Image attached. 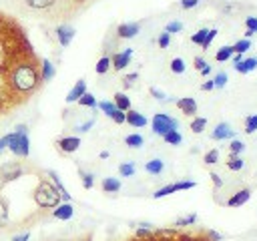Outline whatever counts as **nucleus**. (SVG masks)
Returning <instances> with one entry per match:
<instances>
[{"label": "nucleus", "mask_w": 257, "mask_h": 241, "mask_svg": "<svg viewBox=\"0 0 257 241\" xmlns=\"http://www.w3.org/2000/svg\"><path fill=\"white\" fill-rule=\"evenodd\" d=\"M42 78H40V66L38 60L34 56V52H26L22 56H18L6 76H4V86L10 90V94L16 100H22L26 96H30L38 86H40Z\"/></svg>", "instance_id": "nucleus-1"}, {"label": "nucleus", "mask_w": 257, "mask_h": 241, "mask_svg": "<svg viewBox=\"0 0 257 241\" xmlns=\"http://www.w3.org/2000/svg\"><path fill=\"white\" fill-rule=\"evenodd\" d=\"M60 201H62V197H60L58 189L48 179H40V183L34 189V203L40 209H54Z\"/></svg>", "instance_id": "nucleus-2"}, {"label": "nucleus", "mask_w": 257, "mask_h": 241, "mask_svg": "<svg viewBox=\"0 0 257 241\" xmlns=\"http://www.w3.org/2000/svg\"><path fill=\"white\" fill-rule=\"evenodd\" d=\"M8 151L14 157L26 159L30 155V139H28V127L26 125H18L12 133H10V145Z\"/></svg>", "instance_id": "nucleus-3"}, {"label": "nucleus", "mask_w": 257, "mask_h": 241, "mask_svg": "<svg viewBox=\"0 0 257 241\" xmlns=\"http://www.w3.org/2000/svg\"><path fill=\"white\" fill-rule=\"evenodd\" d=\"M177 127H179L177 118L169 116L167 112H155V116H153V120H151V129H153V133L159 135V137L167 135L169 131H175Z\"/></svg>", "instance_id": "nucleus-4"}, {"label": "nucleus", "mask_w": 257, "mask_h": 241, "mask_svg": "<svg viewBox=\"0 0 257 241\" xmlns=\"http://www.w3.org/2000/svg\"><path fill=\"white\" fill-rule=\"evenodd\" d=\"M195 185H197V183H195V181H189V179L177 181V183H169V185L157 189V191L153 193V199H163V197H169V195H173V193H177V191H189V189H193Z\"/></svg>", "instance_id": "nucleus-5"}, {"label": "nucleus", "mask_w": 257, "mask_h": 241, "mask_svg": "<svg viewBox=\"0 0 257 241\" xmlns=\"http://www.w3.org/2000/svg\"><path fill=\"white\" fill-rule=\"evenodd\" d=\"M22 175H24V169H22L20 163H16V161L4 163V165L0 167V185H8V183L16 181V179L22 177Z\"/></svg>", "instance_id": "nucleus-6"}, {"label": "nucleus", "mask_w": 257, "mask_h": 241, "mask_svg": "<svg viewBox=\"0 0 257 241\" xmlns=\"http://www.w3.org/2000/svg\"><path fill=\"white\" fill-rule=\"evenodd\" d=\"M131 58H133V48H124V50L112 54V58H110V66H112L114 70H122V68L128 66Z\"/></svg>", "instance_id": "nucleus-7"}, {"label": "nucleus", "mask_w": 257, "mask_h": 241, "mask_svg": "<svg viewBox=\"0 0 257 241\" xmlns=\"http://www.w3.org/2000/svg\"><path fill=\"white\" fill-rule=\"evenodd\" d=\"M175 104H177V108H179L183 114H187V116H195V114H197V100H195L193 96H181V98L175 100Z\"/></svg>", "instance_id": "nucleus-8"}, {"label": "nucleus", "mask_w": 257, "mask_h": 241, "mask_svg": "<svg viewBox=\"0 0 257 241\" xmlns=\"http://www.w3.org/2000/svg\"><path fill=\"white\" fill-rule=\"evenodd\" d=\"M72 215H74V207H72V203H68V201L58 203V205L52 209V217H54L56 221H68V219H72Z\"/></svg>", "instance_id": "nucleus-9"}, {"label": "nucleus", "mask_w": 257, "mask_h": 241, "mask_svg": "<svg viewBox=\"0 0 257 241\" xmlns=\"http://www.w3.org/2000/svg\"><path fill=\"white\" fill-rule=\"evenodd\" d=\"M56 38H58V44H60L62 48H66V46L72 42V38H74V28H72L70 24H60V26H56Z\"/></svg>", "instance_id": "nucleus-10"}, {"label": "nucleus", "mask_w": 257, "mask_h": 241, "mask_svg": "<svg viewBox=\"0 0 257 241\" xmlns=\"http://www.w3.org/2000/svg\"><path fill=\"white\" fill-rule=\"evenodd\" d=\"M233 137H235V131L231 129L229 123H219L213 129V133H211V139L213 141H227V139H233Z\"/></svg>", "instance_id": "nucleus-11"}, {"label": "nucleus", "mask_w": 257, "mask_h": 241, "mask_svg": "<svg viewBox=\"0 0 257 241\" xmlns=\"http://www.w3.org/2000/svg\"><path fill=\"white\" fill-rule=\"evenodd\" d=\"M141 32V24L139 22H124V24H120L118 28H116V36L118 38H135L137 34Z\"/></svg>", "instance_id": "nucleus-12"}, {"label": "nucleus", "mask_w": 257, "mask_h": 241, "mask_svg": "<svg viewBox=\"0 0 257 241\" xmlns=\"http://www.w3.org/2000/svg\"><path fill=\"white\" fill-rule=\"evenodd\" d=\"M56 145H58V149H60L62 153H74V151H78V147H80V139L74 137V135H70V137L58 139Z\"/></svg>", "instance_id": "nucleus-13"}, {"label": "nucleus", "mask_w": 257, "mask_h": 241, "mask_svg": "<svg viewBox=\"0 0 257 241\" xmlns=\"http://www.w3.org/2000/svg\"><path fill=\"white\" fill-rule=\"evenodd\" d=\"M249 199H251V191H249V189H239V191H235V193L227 199V205H229V207H241V205H245Z\"/></svg>", "instance_id": "nucleus-14"}, {"label": "nucleus", "mask_w": 257, "mask_h": 241, "mask_svg": "<svg viewBox=\"0 0 257 241\" xmlns=\"http://www.w3.org/2000/svg\"><path fill=\"white\" fill-rule=\"evenodd\" d=\"M124 116H126V118H124V123H128V125H131V127H135V129H141V127H145V125L149 123V120H147V116H145L143 112L133 110V108H131V110H126V112H124Z\"/></svg>", "instance_id": "nucleus-15"}, {"label": "nucleus", "mask_w": 257, "mask_h": 241, "mask_svg": "<svg viewBox=\"0 0 257 241\" xmlns=\"http://www.w3.org/2000/svg\"><path fill=\"white\" fill-rule=\"evenodd\" d=\"M84 92H86V80L80 78V80H76L74 86L68 90V94H66V102H76Z\"/></svg>", "instance_id": "nucleus-16"}, {"label": "nucleus", "mask_w": 257, "mask_h": 241, "mask_svg": "<svg viewBox=\"0 0 257 241\" xmlns=\"http://www.w3.org/2000/svg\"><path fill=\"white\" fill-rule=\"evenodd\" d=\"M38 66H40V78H42V82H48V80H52V78H54L56 68H54V64H52L48 58H42Z\"/></svg>", "instance_id": "nucleus-17"}, {"label": "nucleus", "mask_w": 257, "mask_h": 241, "mask_svg": "<svg viewBox=\"0 0 257 241\" xmlns=\"http://www.w3.org/2000/svg\"><path fill=\"white\" fill-rule=\"evenodd\" d=\"M14 102H18V100L10 94V90H8L6 86H0V114H2L6 108H10Z\"/></svg>", "instance_id": "nucleus-18"}, {"label": "nucleus", "mask_w": 257, "mask_h": 241, "mask_svg": "<svg viewBox=\"0 0 257 241\" xmlns=\"http://www.w3.org/2000/svg\"><path fill=\"white\" fill-rule=\"evenodd\" d=\"M100 187H102L104 193H118L120 191V181L116 177H104Z\"/></svg>", "instance_id": "nucleus-19"}, {"label": "nucleus", "mask_w": 257, "mask_h": 241, "mask_svg": "<svg viewBox=\"0 0 257 241\" xmlns=\"http://www.w3.org/2000/svg\"><path fill=\"white\" fill-rule=\"evenodd\" d=\"M233 66H235L237 72L247 74V72H251V70L257 68V58H243L241 62H237V64H233Z\"/></svg>", "instance_id": "nucleus-20"}, {"label": "nucleus", "mask_w": 257, "mask_h": 241, "mask_svg": "<svg viewBox=\"0 0 257 241\" xmlns=\"http://www.w3.org/2000/svg\"><path fill=\"white\" fill-rule=\"evenodd\" d=\"M112 102H114V106H116L118 110H122V112L131 110V98H128L124 92H114V98H112Z\"/></svg>", "instance_id": "nucleus-21"}, {"label": "nucleus", "mask_w": 257, "mask_h": 241, "mask_svg": "<svg viewBox=\"0 0 257 241\" xmlns=\"http://www.w3.org/2000/svg\"><path fill=\"white\" fill-rule=\"evenodd\" d=\"M145 171L151 173V175H161L165 171V163L161 159H151L145 163Z\"/></svg>", "instance_id": "nucleus-22"}, {"label": "nucleus", "mask_w": 257, "mask_h": 241, "mask_svg": "<svg viewBox=\"0 0 257 241\" xmlns=\"http://www.w3.org/2000/svg\"><path fill=\"white\" fill-rule=\"evenodd\" d=\"M8 217H10V203L6 197L0 195V227H6Z\"/></svg>", "instance_id": "nucleus-23"}, {"label": "nucleus", "mask_w": 257, "mask_h": 241, "mask_svg": "<svg viewBox=\"0 0 257 241\" xmlns=\"http://www.w3.org/2000/svg\"><path fill=\"white\" fill-rule=\"evenodd\" d=\"M233 54H235V52H233V46H231V44H225V46H221V48L215 52V60H217V62H227V60H231Z\"/></svg>", "instance_id": "nucleus-24"}, {"label": "nucleus", "mask_w": 257, "mask_h": 241, "mask_svg": "<svg viewBox=\"0 0 257 241\" xmlns=\"http://www.w3.org/2000/svg\"><path fill=\"white\" fill-rule=\"evenodd\" d=\"M58 0H24V4L32 10H44V8H50L54 6Z\"/></svg>", "instance_id": "nucleus-25"}, {"label": "nucleus", "mask_w": 257, "mask_h": 241, "mask_svg": "<svg viewBox=\"0 0 257 241\" xmlns=\"http://www.w3.org/2000/svg\"><path fill=\"white\" fill-rule=\"evenodd\" d=\"M96 106H98V108H100L108 118H112V116H114V112L118 110V108L114 106V102H112V100H100V102H96Z\"/></svg>", "instance_id": "nucleus-26"}, {"label": "nucleus", "mask_w": 257, "mask_h": 241, "mask_svg": "<svg viewBox=\"0 0 257 241\" xmlns=\"http://www.w3.org/2000/svg\"><path fill=\"white\" fill-rule=\"evenodd\" d=\"M143 143H145V139L139 133H131L124 137V145H128L131 149H139V147H143Z\"/></svg>", "instance_id": "nucleus-27"}, {"label": "nucleus", "mask_w": 257, "mask_h": 241, "mask_svg": "<svg viewBox=\"0 0 257 241\" xmlns=\"http://www.w3.org/2000/svg\"><path fill=\"white\" fill-rule=\"evenodd\" d=\"M243 167H245V161L241 159V155H229V161H227L229 171H241Z\"/></svg>", "instance_id": "nucleus-28"}, {"label": "nucleus", "mask_w": 257, "mask_h": 241, "mask_svg": "<svg viewBox=\"0 0 257 241\" xmlns=\"http://www.w3.org/2000/svg\"><path fill=\"white\" fill-rule=\"evenodd\" d=\"M76 102H78L80 106H86V108H96V96H94V94H90L88 90H86V92H84Z\"/></svg>", "instance_id": "nucleus-29"}, {"label": "nucleus", "mask_w": 257, "mask_h": 241, "mask_svg": "<svg viewBox=\"0 0 257 241\" xmlns=\"http://www.w3.org/2000/svg\"><path fill=\"white\" fill-rule=\"evenodd\" d=\"M163 141H165L167 145H181V143H183V135L175 129V131H169L167 135H163Z\"/></svg>", "instance_id": "nucleus-30"}, {"label": "nucleus", "mask_w": 257, "mask_h": 241, "mask_svg": "<svg viewBox=\"0 0 257 241\" xmlns=\"http://www.w3.org/2000/svg\"><path fill=\"white\" fill-rule=\"evenodd\" d=\"M197 223V213H191V215H185V217H179V219H175V227L179 229V227H189V225H195Z\"/></svg>", "instance_id": "nucleus-31"}, {"label": "nucleus", "mask_w": 257, "mask_h": 241, "mask_svg": "<svg viewBox=\"0 0 257 241\" xmlns=\"http://www.w3.org/2000/svg\"><path fill=\"white\" fill-rule=\"evenodd\" d=\"M245 38H251L253 34H257V16H247L245 18Z\"/></svg>", "instance_id": "nucleus-32"}, {"label": "nucleus", "mask_w": 257, "mask_h": 241, "mask_svg": "<svg viewBox=\"0 0 257 241\" xmlns=\"http://www.w3.org/2000/svg\"><path fill=\"white\" fill-rule=\"evenodd\" d=\"M233 46V52L235 54H245L249 48H251V40L249 38H241V40H237L235 44H231Z\"/></svg>", "instance_id": "nucleus-33"}, {"label": "nucleus", "mask_w": 257, "mask_h": 241, "mask_svg": "<svg viewBox=\"0 0 257 241\" xmlns=\"http://www.w3.org/2000/svg\"><path fill=\"white\" fill-rule=\"evenodd\" d=\"M205 127H207V118L205 116H193V120H191V131L193 133H203L205 131Z\"/></svg>", "instance_id": "nucleus-34"}, {"label": "nucleus", "mask_w": 257, "mask_h": 241, "mask_svg": "<svg viewBox=\"0 0 257 241\" xmlns=\"http://www.w3.org/2000/svg\"><path fill=\"white\" fill-rule=\"evenodd\" d=\"M108 68H110V56H102V58H98V62H96V66H94L96 74H106Z\"/></svg>", "instance_id": "nucleus-35"}, {"label": "nucleus", "mask_w": 257, "mask_h": 241, "mask_svg": "<svg viewBox=\"0 0 257 241\" xmlns=\"http://www.w3.org/2000/svg\"><path fill=\"white\" fill-rule=\"evenodd\" d=\"M135 173H137L135 163H120V165H118V175H120V177H133Z\"/></svg>", "instance_id": "nucleus-36"}, {"label": "nucleus", "mask_w": 257, "mask_h": 241, "mask_svg": "<svg viewBox=\"0 0 257 241\" xmlns=\"http://www.w3.org/2000/svg\"><path fill=\"white\" fill-rule=\"evenodd\" d=\"M245 151V143L239 139H231L229 143V155H241Z\"/></svg>", "instance_id": "nucleus-37"}, {"label": "nucleus", "mask_w": 257, "mask_h": 241, "mask_svg": "<svg viewBox=\"0 0 257 241\" xmlns=\"http://www.w3.org/2000/svg\"><path fill=\"white\" fill-rule=\"evenodd\" d=\"M80 173V181H82V187L84 189H92L94 187V175L92 173H88V171H78Z\"/></svg>", "instance_id": "nucleus-38"}, {"label": "nucleus", "mask_w": 257, "mask_h": 241, "mask_svg": "<svg viewBox=\"0 0 257 241\" xmlns=\"http://www.w3.org/2000/svg\"><path fill=\"white\" fill-rule=\"evenodd\" d=\"M173 241H209L207 235H189V233H179Z\"/></svg>", "instance_id": "nucleus-39"}, {"label": "nucleus", "mask_w": 257, "mask_h": 241, "mask_svg": "<svg viewBox=\"0 0 257 241\" xmlns=\"http://www.w3.org/2000/svg\"><path fill=\"white\" fill-rule=\"evenodd\" d=\"M185 68H187V66H185V60H183V58L177 56V58L171 60V72H175V74H183Z\"/></svg>", "instance_id": "nucleus-40"}, {"label": "nucleus", "mask_w": 257, "mask_h": 241, "mask_svg": "<svg viewBox=\"0 0 257 241\" xmlns=\"http://www.w3.org/2000/svg\"><path fill=\"white\" fill-rule=\"evenodd\" d=\"M207 34H209V28H201V30H197V32H195V34L191 36V42H193V44H199V46H201V44L205 42Z\"/></svg>", "instance_id": "nucleus-41"}, {"label": "nucleus", "mask_w": 257, "mask_h": 241, "mask_svg": "<svg viewBox=\"0 0 257 241\" xmlns=\"http://www.w3.org/2000/svg\"><path fill=\"white\" fill-rule=\"evenodd\" d=\"M255 131H257V114H249V116L245 118V133L251 135V133H255Z\"/></svg>", "instance_id": "nucleus-42"}, {"label": "nucleus", "mask_w": 257, "mask_h": 241, "mask_svg": "<svg viewBox=\"0 0 257 241\" xmlns=\"http://www.w3.org/2000/svg\"><path fill=\"white\" fill-rule=\"evenodd\" d=\"M211 80H213L215 88H223V86L227 84V80H229V78H227V74H225V72H217V74H215Z\"/></svg>", "instance_id": "nucleus-43"}, {"label": "nucleus", "mask_w": 257, "mask_h": 241, "mask_svg": "<svg viewBox=\"0 0 257 241\" xmlns=\"http://www.w3.org/2000/svg\"><path fill=\"white\" fill-rule=\"evenodd\" d=\"M203 161H205L207 165H215V163L219 161V151H217V149L207 151V153H205V157H203Z\"/></svg>", "instance_id": "nucleus-44"}, {"label": "nucleus", "mask_w": 257, "mask_h": 241, "mask_svg": "<svg viewBox=\"0 0 257 241\" xmlns=\"http://www.w3.org/2000/svg\"><path fill=\"white\" fill-rule=\"evenodd\" d=\"M181 30H183V22H179V20H173V22H169L165 26V32H169V34H177Z\"/></svg>", "instance_id": "nucleus-45"}, {"label": "nucleus", "mask_w": 257, "mask_h": 241, "mask_svg": "<svg viewBox=\"0 0 257 241\" xmlns=\"http://www.w3.org/2000/svg\"><path fill=\"white\" fill-rule=\"evenodd\" d=\"M157 44H159V48H167V46L171 44V34L163 30V32L159 34V38H157Z\"/></svg>", "instance_id": "nucleus-46"}, {"label": "nucleus", "mask_w": 257, "mask_h": 241, "mask_svg": "<svg viewBox=\"0 0 257 241\" xmlns=\"http://www.w3.org/2000/svg\"><path fill=\"white\" fill-rule=\"evenodd\" d=\"M149 92H151V94H153L157 100H169V96H167L163 90H159L157 86H151V88H149Z\"/></svg>", "instance_id": "nucleus-47"}, {"label": "nucleus", "mask_w": 257, "mask_h": 241, "mask_svg": "<svg viewBox=\"0 0 257 241\" xmlns=\"http://www.w3.org/2000/svg\"><path fill=\"white\" fill-rule=\"evenodd\" d=\"M94 125V118H88V120H84V123H80V125H76V129L74 131H78V133H86V131H90V127Z\"/></svg>", "instance_id": "nucleus-48"}, {"label": "nucleus", "mask_w": 257, "mask_h": 241, "mask_svg": "<svg viewBox=\"0 0 257 241\" xmlns=\"http://www.w3.org/2000/svg\"><path fill=\"white\" fill-rule=\"evenodd\" d=\"M215 36H217V30H215V28H209V34H207V38H205V42H203L201 46H203V48H209L211 42L215 40Z\"/></svg>", "instance_id": "nucleus-49"}, {"label": "nucleus", "mask_w": 257, "mask_h": 241, "mask_svg": "<svg viewBox=\"0 0 257 241\" xmlns=\"http://www.w3.org/2000/svg\"><path fill=\"white\" fill-rule=\"evenodd\" d=\"M205 235H207L209 241H223V235H221L219 231H215V229H209Z\"/></svg>", "instance_id": "nucleus-50"}, {"label": "nucleus", "mask_w": 257, "mask_h": 241, "mask_svg": "<svg viewBox=\"0 0 257 241\" xmlns=\"http://www.w3.org/2000/svg\"><path fill=\"white\" fill-rule=\"evenodd\" d=\"M199 2H201V0H181L179 6H181L183 10H191V8H195Z\"/></svg>", "instance_id": "nucleus-51"}, {"label": "nucleus", "mask_w": 257, "mask_h": 241, "mask_svg": "<svg viewBox=\"0 0 257 241\" xmlns=\"http://www.w3.org/2000/svg\"><path fill=\"white\" fill-rule=\"evenodd\" d=\"M8 145H10V133H6L4 137H0V155L4 151H8Z\"/></svg>", "instance_id": "nucleus-52"}, {"label": "nucleus", "mask_w": 257, "mask_h": 241, "mask_svg": "<svg viewBox=\"0 0 257 241\" xmlns=\"http://www.w3.org/2000/svg\"><path fill=\"white\" fill-rule=\"evenodd\" d=\"M137 78H139V74H137V72H131V74H126V76L122 78V84L128 88V86H133V82H135Z\"/></svg>", "instance_id": "nucleus-53"}, {"label": "nucleus", "mask_w": 257, "mask_h": 241, "mask_svg": "<svg viewBox=\"0 0 257 241\" xmlns=\"http://www.w3.org/2000/svg\"><path fill=\"white\" fill-rule=\"evenodd\" d=\"M193 66H195L197 70H203V68L207 66V60H205L203 56H195V60H193Z\"/></svg>", "instance_id": "nucleus-54"}, {"label": "nucleus", "mask_w": 257, "mask_h": 241, "mask_svg": "<svg viewBox=\"0 0 257 241\" xmlns=\"http://www.w3.org/2000/svg\"><path fill=\"white\" fill-rule=\"evenodd\" d=\"M12 241H30V231H22V233H16L12 237Z\"/></svg>", "instance_id": "nucleus-55"}, {"label": "nucleus", "mask_w": 257, "mask_h": 241, "mask_svg": "<svg viewBox=\"0 0 257 241\" xmlns=\"http://www.w3.org/2000/svg\"><path fill=\"white\" fill-rule=\"evenodd\" d=\"M124 118H126V116H124V112H122V110H116V112H114V116H112V120H114L116 125H124Z\"/></svg>", "instance_id": "nucleus-56"}, {"label": "nucleus", "mask_w": 257, "mask_h": 241, "mask_svg": "<svg viewBox=\"0 0 257 241\" xmlns=\"http://www.w3.org/2000/svg\"><path fill=\"white\" fill-rule=\"evenodd\" d=\"M209 177H211V181H213V185H215L217 189H221V187H223V179H221L217 173H211Z\"/></svg>", "instance_id": "nucleus-57"}, {"label": "nucleus", "mask_w": 257, "mask_h": 241, "mask_svg": "<svg viewBox=\"0 0 257 241\" xmlns=\"http://www.w3.org/2000/svg\"><path fill=\"white\" fill-rule=\"evenodd\" d=\"M215 88V84H213V80H205L203 84H201V90H213Z\"/></svg>", "instance_id": "nucleus-58"}, {"label": "nucleus", "mask_w": 257, "mask_h": 241, "mask_svg": "<svg viewBox=\"0 0 257 241\" xmlns=\"http://www.w3.org/2000/svg\"><path fill=\"white\" fill-rule=\"evenodd\" d=\"M199 72H201L203 76H207V74H211V64H207V66H205L203 70H199Z\"/></svg>", "instance_id": "nucleus-59"}, {"label": "nucleus", "mask_w": 257, "mask_h": 241, "mask_svg": "<svg viewBox=\"0 0 257 241\" xmlns=\"http://www.w3.org/2000/svg\"><path fill=\"white\" fill-rule=\"evenodd\" d=\"M231 58H233V62L237 64V62H241V60H243V54H233Z\"/></svg>", "instance_id": "nucleus-60"}, {"label": "nucleus", "mask_w": 257, "mask_h": 241, "mask_svg": "<svg viewBox=\"0 0 257 241\" xmlns=\"http://www.w3.org/2000/svg\"><path fill=\"white\" fill-rule=\"evenodd\" d=\"M98 157H100V159H108V151H100Z\"/></svg>", "instance_id": "nucleus-61"}, {"label": "nucleus", "mask_w": 257, "mask_h": 241, "mask_svg": "<svg viewBox=\"0 0 257 241\" xmlns=\"http://www.w3.org/2000/svg\"><path fill=\"white\" fill-rule=\"evenodd\" d=\"M78 241H92V237H90V235H86V237H82V239H78Z\"/></svg>", "instance_id": "nucleus-62"}, {"label": "nucleus", "mask_w": 257, "mask_h": 241, "mask_svg": "<svg viewBox=\"0 0 257 241\" xmlns=\"http://www.w3.org/2000/svg\"><path fill=\"white\" fill-rule=\"evenodd\" d=\"M78 2H82V0H78Z\"/></svg>", "instance_id": "nucleus-63"}]
</instances>
